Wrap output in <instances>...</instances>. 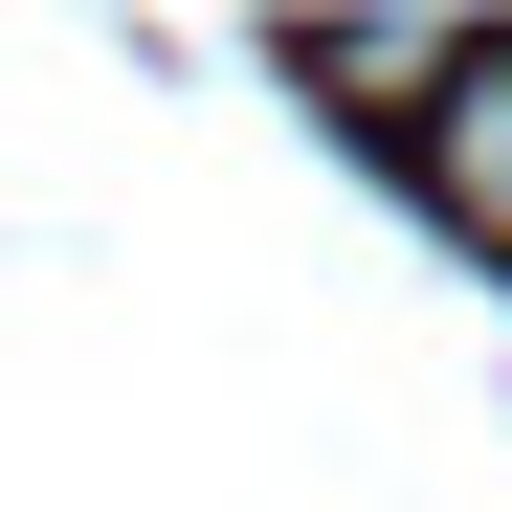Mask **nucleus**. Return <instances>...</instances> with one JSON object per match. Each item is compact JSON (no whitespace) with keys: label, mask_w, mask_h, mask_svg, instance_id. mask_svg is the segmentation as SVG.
I'll list each match as a JSON object with an SVG mask.
<instances>
[{"label":"nucleus","mask_w":512,"mask_h":512,"mask_svg":"<svg viewBox=\"0 0 512 512\" xmlns=\"http://www.w3.org/2000/svg\"><path fill=\"white\" fill-rule=\"evenodd\" d=\"M423 179H446V223H490V245H512V45H490L468 90H446V134H423Z\"/></svg>","instance_id":"2"},{"label":"nucleus","mask_w":512,"mask_h":512,"mask_svg":"<svg viewBox=\"0 0 512 512\" xmlns=\"http://www.w3.org/2000/svg\"><path fill=\"white\" fill-rule=\"evenodd\" d=\"M468 67H490L468 23H312V90H379L401 134H446V90H468Z\"/></svg>","instance_id":"1"}]
</instances>
